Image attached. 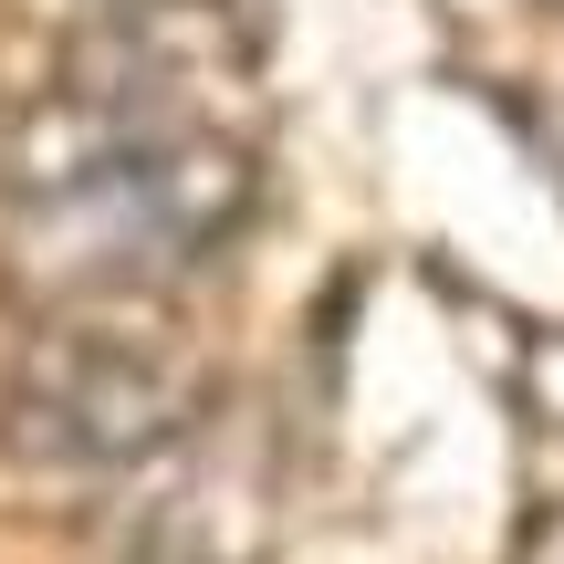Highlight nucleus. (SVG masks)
Returning a JSON list of instances; mask_svg holds the SVG:
<instances>
[{
  "label": "nucleus",
  "instance_id": "1",
  "mask_svg": "<svg viewBox=\"0 0 564 564\" xmlns=\"http://www.w3.org/2000/svg\"><path fill=\"white\" fill-rule=\"evenodd\" d=\"M251 220V158L178 126L147 74L53 84L0 126V241L11 272L53 303L147 293Z\"/></svg>",
  "mask_w": 564,
  "mask_h": 564
},
{
  "label": "nucleus",
  "instance_id": "2",
  "mask_svg": "<svg viewBox=\"0 0 564 564\" xmlns=\"http://www.w3.org/2000/svg\"><path fill=\"white\" fill-rule=\"evenodd\" d=\"M188 419H199V377L116 335H63L11 377V440L63 470H137L178 449Z\"/></svg>",
  "mask_w": 564,
  "mask_h": 564
}]
</instances>
